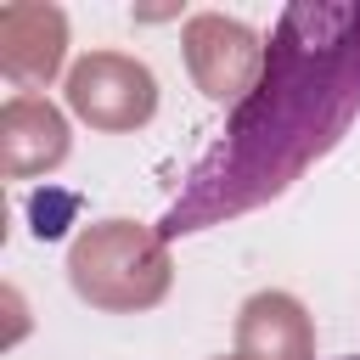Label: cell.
Returning a JSON list of instances; mask_svg holds the SVG:
<instances>
[{
    "label": "cell",
    "mask_w": 360,
    "mask_h": 360,
    "mask_svg": "<svg viewBox=\"0 0 360 360\" xmlns=\"http://www.w3.org/2000/svg\"><path fill=\"white\" fill-rule=\"evenodd\" d=\"M349 360H360V354H349Z\"/></svg>",
    "instance_id": "cell-9"
},
{
    "label": "cell",
    "mask_w": 360,
    "mask_h": 360,
    "mask_svg": "<svg viewBox=\"0 0 360 360\" xmlns=\"http://www.w3.org/2000/svg\"><path fill=\"white\" fill-rule=\"evenodd\" d=\"M236 360H315L309 309L292 292H253L236 315Z\"/></svg>",
    "instance_id": "cell-7"
},
{
    "label": "cell",
    "mask_w": 360,
    "mask_h": 360,
    "mask_svg": "<svg viewBox=\"0 0 360 360\" xmlns=\"http://www.w3.org/2000/svg\"><path fill=\"white\" fill-rule=\"evenodd\" d=\"M68 107L90 129L124 135L158 112V79L146 62H135L124 51H90L68 68Z\"/></svg>",
    "instance_id": "cell-3"
},
{
    "label": "cell",
    "mask_w": 360,
    "mask_h": 360,
    "mask_svg": "<svg viewBox=\"0 0 360 360\" xmlns=\"http://www.w3.org/2000/svg\"><path fill=\"white\" fill-rule=\"evenodd\" d=\"M68 158V118L45 96H11L0 107V169L11 180L51 174Z\"/></svg>",
    "instance_id": "cell-6"
},
{
    "label": "cell",
    "mask_w": 360,
    "mask_h": 360,
    "mask_svg": "<svg viewBox=\"0 0 360 360\" xmlns=\"http://www.w3.org/2000/svg\"><path fill=\"white\" fill-rule=\"evenodd\" d=\"M180 45H186V68H191V79L208 101H242L259 84L264 45L248 22H236L225 11H197L186 22Z\"/></svg>",
    "instance_id": "cell-4"
},
{
    "label": "cell",
    "mask_w": 360,
    "mask_h": 360,
    "mask_svg": "<svg viewBox=\"0 0 360 360\" xmlns=\"http://www.w3.org/2000/svg\"><path fill=\"white\" fill-rule=\"evenodd\" d=\"M68 56V17L39 0L0 6V68L17 84H51Z\"/></svg>",
    "instance_id": "cell-5"
},
{
    "label": "cell",
    "mask_w": 360,
    "mask_h": 360,
    "mask_svg": "<svg viewBox=\"0 0 360 360\" xmlns=\"http://www.w3.org/2000/svg\"><path fill=\"white\" fill-rule=\"evenodd\" d=\"M169 248L158 231H146L141 219H101L90 231L73 236L68 248V281L90 309L107 315H135L152 309L169 292Z\"/></svg>",
    "instance_id": "cell-2"
},
{
    "label": "cell",
    "mask_w": 360,
    "mask_h": 360,
    "mask_svg": "<svg viewBox=\"0 0 360 360\" xmlns=\"http://www.w3.org/2000/svg\"><path fill=\"white\" fill-rule=\"evenodd\" d=\"M360 118V6H287L259 84L186 174L158 236H191L281 197Z\"/></svg>",
    "instance_id": "cell-1"
},
{
    "label": "cell",
    "mask_w": 360,
    "mask_h": 360,
    "mask_svg": "<svg viewBox=\"0 0 360 360\" xmlns=\"http://www.w3.org/2000/svg\"><path fill=\"white\" fill-rule=\"evenodd\" d=\"M219 360H236V354H219Z\"/></svg>",
    "instance_id": "cell-8"
}]
</instances>
